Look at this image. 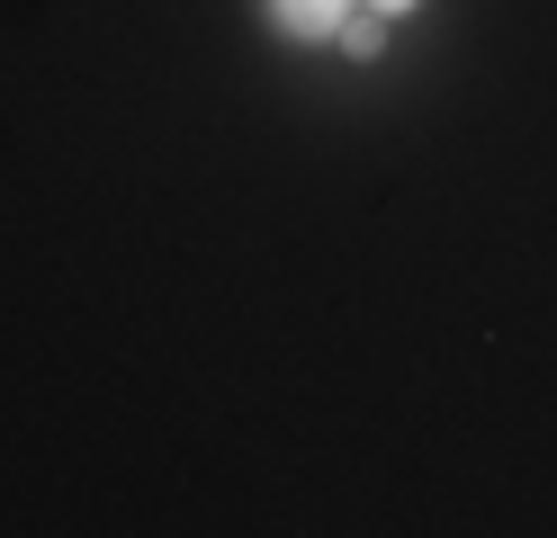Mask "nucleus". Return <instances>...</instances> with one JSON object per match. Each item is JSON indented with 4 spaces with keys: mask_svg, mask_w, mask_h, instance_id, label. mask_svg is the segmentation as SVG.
I'll return each instance as SVG.
<instances>
[{
    "mask_svg": "<svg viewBox=\"0 0 557 538\" xmlns=\"http://www.w3.org/2000/svg\"><path fill=\"white\" fill-rule=\"evenodd\" d=\"M270 36H288V46H333L342 18H351V0H261Z\"/></svg>",
    "mask_w": 557,
    "mask_h": 538,
    "instance_id": "1",
    "label": "nucleus"
},
{
    "mask_svg": "<svg viewBox=\"0 0 557 538\" xmlns=\"http://www.w3.org/2000/svg\"><path fill=\"white\" fill-rule=\"evenodd\" d=\"M387 36H396V18H377V10H351V18H342V36H333V46L351 54V63H377V54H387Z\"/></svg>",
    "mask_w": 557,
    "mask_h": 538,
    "instance_id": "2",
    "label": "nucleus"
},
{
    "mask_svg": "<svg viewBox=\"0 0 557 538\" xmlns=\"http://www.w3.org/2000/svg\"><path fill=\"white\" fill-rule=\"evenodd\" d=\"M360 10H377V18H413L423 0H360Z\"/></svg>",
    "mask_w": 557,
    "mask_h": 538,
    "instance_id": "3",
    "label": "nucleus"
}]
</instances>
